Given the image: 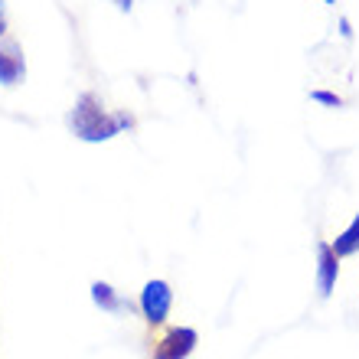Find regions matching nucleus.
I'll return each instance as SVG.
<instances>
[{
  "label": "nucleus",
  "instance_id": "1",
  "mask_svg": "<svg viewBox=\"0 0 359 359\" xmlns=\"http://www.w3.org/2000/svg\"><path fill=\"white\" fill-rule=\"evenodd\" d=\"M69 124H72L76 137H82L88 144H102V141H111L114 134H121L124 128H131V118L128 114H108L98 104V98L92 92H86L76 102L72 114H69Z\"/></svg>",
  "mask_w": 359,
  "mask_h": 359
},
{
  "label": "nucleus",
  "instance_id": "2",
  "mask_svg": "<svg viewBox=\"0 0 359 359\" xmlns=\"http://www.w3.org/2000/svg\"><path fill=\"white\" fill-rule=\"evenodd\" d=\"M173 304V291L167 281H147L141 291V311L147 317V323H163L170 313Z\"/></svg>",
  "mask_w": 359,
  "mask_h": 359
},
{
  "label": "nucleus",
  "instance_id": "3",
  "mask_svg": "<svg viewBox=\"0 0 359 359\" xmlns=\"http://www.w3.org/2000/svg\"><path fill=\"white\" fill-rule=\"evenodd\" d=\"M196 330H189V327H177L157 343V353L154 359H187L189 353L196 350Z\"/></svg>",
  "mask_w": 359,
  "mask_h": 359
},
{
  "label": "nucleus",
  "instance_id": "4",
  "mask_svg": "<svg viewBox=\"0 0 359 359\" xmlns=\"http://www.w3.org/2000/svg\"><path fill=\"white\" fill-rule=\"evenodd\" d=\"M340 258L330 245H317V287H320L323 297H330L333 287H337V274H340Z\"/></svg>",
  "mask_w": 359,
  "mask_h": 359
},
{
  "label": "nucleus",
  "instance_id": "5",
  "mask_svg": "<svg viewBox=\"0 0 359 359\" xmlns=\"http://www.w3.org/2000/svg\"><path fill=\"white\" fill-rule=\"evenodd\" d=\"M23 72H27V66H23V56L17 53V46L0 49V86H17Z\"/></svg>",
  "mask_w": 359,
  "mask_h": 359
},
{
  "label": "nucleus",
  "instance_id": "6",
  "mask_svg": "<svg viewBox=\"0 0 359 359\" xmlns=\"http://www.w3.org/2000/svg\"><path fill=\"white\" fill-rule=\"evenodd\" d=\"M330 248L337 252V258L356 255V252H359V212H356V219L350 222V229H346V232H340V236H337V242H333Z\"/></svg>",
  "mask_w": 359,
  "mask_h": 359
},
{
  "label": "nucleus",
  "instance_id": "7",
  "mask_svg": "<svg viewBox=\"0 0 359 359\" xmlns=\"http://www.w3.org/2000/svg\"><path fill=\"white\" fill-rule=\"evenodd\" d=\"M92 301L102 307V311H118L121 307V301H118V294H114L111 284H104V281H95L92 284Z\"/></svg>",
  "mask_w": 359,
  "mask_h": 359
},
{
  "label": "nucleus",
  "instance_id": "8",
  "mask_svg": "<svg viewBox=\"0 0 359 359\" xmlns=\"http://www.w3.org/2000/svg\"><path fill=\"white\" fill-rule=\"evenodd\" d=\"M313 102H320V104H333V108H340V95H333V92H311Z\"/></svg>",
  "mask_w": 359,
  "mask_h": 359
},
{
  "label": "nucleus",
  "instance_id": "9",
  "mask_svg": "<svg viewBox=\"0 0 359 359\" xmlns=\"http://www.w3.org/2000/svg\"><path fill=\"white\" fill-rule=\"evenodd\" d=\"M111 4L121 10V13H131V7H134V0H111Z\"/></svg>",
  "mask_w": 359,
  "mask_h": 359
},
{
  "label": "nucleus",
  "instance_id": "10",
  "mask_svg": "<svg viewBox=\"0 0 359 359\" xmlns=\"http://www.w3.org/2000/svg\"><path fill=\"white\" fill-rule=\"evenodd\" d=\"M7 33V13H4V0H0V36Z\"/></svg>",
  "mask_w": 359,
  "mask_h": 359
},
{
  "label": "nucleus",
  "instance_id": "11",
  "mask_svg": "<svg viewBox=\"0 0 359 359\" xmlns=\"http://www.w3.org/2000/svg\"><path fill=\"white\" fill-rule=\"evenodd\" d=\"M340 33H343V36H353V29H350V20H340Z\"/></svg>",
  "mask_w": 359,
  "mask_h": 359
},
{
  "label": "nucleus",
  "instance_id": "12",
  "mask_svg": "<svg viewBox=\"0 0 359 359\" xmlns=\"http://www.w3.org/2000/svg\"><path fill=\"white\" fill-rule=\"evenodd\" d=\"M323 4H337V0H323Z\"/></svg>",
  "mask_w": 359,
  "mask_h": 359
}]
</instances>
